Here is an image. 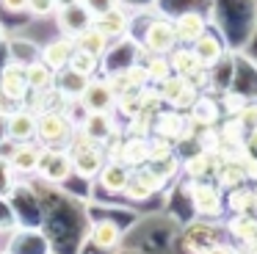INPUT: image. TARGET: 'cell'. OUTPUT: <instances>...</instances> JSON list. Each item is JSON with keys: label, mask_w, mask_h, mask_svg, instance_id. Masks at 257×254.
I'll return each mask as SVG.
<instances>
[{"label": "cell", "mask_w": 257, "mask_h": 254, "mask_svg": "<svg viewBox=\"0 0 257 254\" xmlns=\"http://www.w3.org/2000/svg\"><path fill=\"white\" fill-rule=\"evenodd\" d=\"M67 152H69V158H72V171L78 177H83V180L97 177L100 169L105 166V160H108L105 149H102L100 144H94L91 138H86L78 127H75V136H72V141H69Z\"/></svg>", "instance_id": "6da1fadb"}, {"label": "cell", "mask_w": 257, "mask_h": 254, "mask_svg": "<svg viewBox=\"0 0 257 254\" xmlns=\"http://www.w3.org/2000/svg\"><path fill=\"white\" fill-rule=\"evenodd\" d=\"M75 136V124L64 110H39L36 113V138L42 147H69Z\"/></svg>", "instance_id": "7a4b0ae2"}, {"label": "cell", "mask_w": 257, "mask_h": 254, "mask_svg": "<svg viewBox=\"0 0 257 254\" xmlns=\"http://www.w3.org/2000/svg\"><path fill=\"white\" fill-rule=\"evenodd\" d=\"M36 174L45 182H53V185L69 180L75 174L69 152L64 147H45L42 149V158H39V166H36Z\"/></svg>", "instance_id": "3957f363"}, {"label": "cell", "mask_w": 257, "mask_h": 254, "mask_svg": "<svg viewBox=\"0 0 257 254\" xmlns=\"http://www.w3.org/2000/svg\"><path fill=\"white\" fill-rule=\"evenodd\" d=\"M177 47L174 25L169 20H152L144 31V50L150 55H169Z\"/></svg>", "instance_id": "277c9868"}, {"label": "cell", "mask_w": 257, "mask_h": 254, "mask_svg": "<svg viewBox=\"0 0 257 254\" xmlns=\"http://www.w3.org/2000/svg\"><path fill=\"white\" fill-rule=\"evenodd\" d=\"M36 138V110L28 105H20L14 113L6 116V141L12 144H25Z\"/></svg>", "instance_id": "5b68a950"}, {"label": "cell", "mask_w": 257, "mask_h": 254, "mask_svg": "<svg viewBox=\"0 0 257 254\" xmlns=\"http://www.w3.org/2000/svg\"><path fill=\"white\" fill-rule=\"evenodd\" d=\"M80 108L86 110V113H91V110H113V105H116V97H113V88L108 80H102V77H91L89 83H86L83 94L78 97Z\"/></svg>", "instance_id": "8992f818"}, {"label": "cell", "mask_w": 257, "mask_h": 254, "mask_svg": "<svg viewBox=\"0 0 257 254\" xmlns=\"http://www.w3.org/2000/svg\"><path fill=\"white\" fill-rule=\"evenodd\" d=\"M0 91L12 97L14 102H28L31 97V86H28V75H25L23 64H6L0 69Z\"/></svg>", "instance_id": "52a82bcc"}, {"label": "cell", "mask_w": 257, "mask_h": 254, "mask_svg": "<svg viewBox=\"0 0 257 254\" xmlns=\"http://www.w3.org/2000/svg\"><path fill=\"white\" fill-rule=\"evenodd\" d=\"M158 86H161L158 88L161 99L169 105H174V108H191V105L196 102V88L180 75H169L166 80H161Z\"/></svg>", "instance_id": "ba28073f"}, {"label": "cell", "mask_w": 257, "mask_h": 254, "mask_svg": "<svg viewBox=\"0 0 257 254\" xmlns=\"http://www.w3.org/2000/svg\"><path fill=\"white\" fill-rule=\"evenodd\" d=\"M86 138H91L94 144L105 147L113 136H116V127H113L111 110H91V113H83V121L78 127Z\"/></svg>", "instance_id": "9c48e42d"}, {"label": "cell", "mask_w": 257, "mask_h": 254, "mask_svg": "<svg viewBox=\"0 0 257 254\" xmlns=\"http://www.w3.org/2000/svg\"><path fill=\"white\" fill-rule=\"evenodd\" d=\"M56 17H58L61 36H67V39H75L78 33H83L86 28H91V22H94V17L80 6V0L78 3H69V6H58Z\"/></svg>", "instance_id": "30bf717a"}, {"label": "cell", "mask_w": 257, "mask_h": 254, "mask_svg": "<svg viewBox=\"0 0 257 254\" xmlns=\"http://www.w3.org/2000/svg\"><path fill=\"white\" fill-rule=\"evenodd\" d=\"M161 188H163V180L144 163V166H139V169H130V180H127V185H124L122 193L130 199H147L155 191H161Z\"/></svg>", "instance_id": "8fae6325"}, {"label": "cell", "mask_w": 257, "mask_h": 254, "mask_svg": "<svg viewBox=\"0 0 257 254\" xmlns=\"http://www.w3.org/2000/svg\"><path fill=\"white\" fill-rule=\"evenodd\" d=\"M42 144L36 141H25V144H14L12 152L6 155L9 166L14 169V174H36V166L42 158Z\"/></svg>", "instance_id": "7c38bea8"}, {"label": "cell", "mask_w": 257, "mask_h": 254, "mask_svg": "<svg viewBox=\"0 0 257 254\" xmlns=\"http://www.w3.org/2000/svg\"><path fill=\"white\" fill-rule=\"evenodd\" d=\"M194 127V121H185L183 116L177 113V110H161V113L155 116V121H152V130H155L158 138H166V141H180V138L188 136V130Z\"/></svg>", "instance_id": "4fadbf2b"}, {"label": "cell", "mask_w": 257, "mask_h": 254, "mask_svg": "<svg viewBox=\"0 0 257 254\" xmlns=\"http://www.w3.org/2000/svg\"><path fill=\"white\" fill-rule=\"evenodd\" d=\"M72 53H75V42H72V39L58 36V39H53V42H47L45 47H42L39 61H45L53 72H61V69H67V66H69Z\"/></svg>", "instance_id": "5bb4252c"}, {"label": "cell", "mask_w": 257, "mask_h": 254, "mask_svg": "<svg viewBox=\"0 0 257 254\" xmlns=\"http://www.w3.org/2000/svg\"><path fill=\"white\" fill-rule=\"evenodd\" d=\"M191 199L199 215H216L221 210V196L210 182H194L191 185Z\"/></svg>", "instance_id": "9a60e30c"}, {"label": "cell", "mask_w": 257, "mask_h": 254, "mask_svg": "<svg viewBox=\"0 0 257 254\" xmlns=\"http://www.w3.org/2000/svg\"><path fill=\"white\" fill-rule=\"evenodd\" d=\"M97 180H100V185L108 193H122L127 180H130V169L124 163H119V160H105V166L100 169Z\"/></svg>", "instance_id": "2e32d148"}, {"label": "cell", "mask_w": 257, "mask_h": 254, "mask_svg": "<svg viewBox=\"0 0 257 254\" xmlns=\"http://www.w3.org/2000/svg\"><path fill=\"white\" fill-rule=\"evenodd\" d=\"M91 25H94L100 33H105L108 39H119V36H124L130 20H127V14H124V11L116 6V9H111V11H102V14H97Z\"/></svg>", "instance_id": "e0dca14e"}, {"label": "cell", "mask_w": 257, "mask_h": 254, "mask_svg": "<svg viewBox=\"0 0 257 254\" xmlns=\"http://www.w3.org/2000/svg\"><path fill=\"white\" fill-rule=\"evenodd\" d=\"M25 75H28V86L31 94H47L56 88V72L45 64V61H31L25 66Z\"/></svg>", "instance_id": "ac0fdd59"}, {"label": "cell", "mask_w": 257, "mask_h": 254, "mask_svg": "<svg viewBox=\"0 0 257 254\" xmlns=\"http://www.w3.org/2000/svg\"><path fill=\"white\" fill-rule=\"evenodd\" d=\"M169 55H172V58H169V64H172V72H174V75H180V77H185V80H191L196 72L207 69V66L202 64L199 58H196L194 50H188V47H180V50L174 47Z\"/></svg>", "instance_id": "d6986e66"}, {"label": "cell", "mask_w": 257, "mask_h": 254, "mask_svg": "<svg viewBox=\"0 0 257 254\" xmlns=\"http://www.w3.org/2000/svg\"><path fill=\"white\" fill-rule=\"evenodd\" d=\"M172 25H174V36H177V42H185V44L196 42V39L205 33V20H202L199 14H194V11L180 14Z\"/></svg>", "instance_id": "ffe728a7"}, {"label": "cell", "mask_w": 257, "mask_h": 254, "mask_svg": "<svg viewBox=\"0 0 257 254\" xmlns=\"http://www.w3.org/2000/svg\"><path fill=\"white\" fill-rule=\"evenodd\" d=\"M72 42H75V50H83V53L94 55V58H102V55H105V50H108V44H111V39L91 25V28H86L83 33H78Z\"/></svg>", "instance_id": "44dd1931"}, {"label": "cell", "mask_w": 257, "mask_h": 254, "mask_svg": "<svg viewBox=\"0 0 257 254\" xmlns=\"http://www.w3.org/2000/svg\"><path fill=\"white\" fill-rule=\"evenodd\" d=\"M89 80L91 77H83V75H78V72H72L67 66V69L56 72V91L64 94L67 99H78L80 94H83V88H86Z\"/></svg>", "instance_id": "7402d4cb"}, {"label": "cell", "mask_w": 257, "mask_h": 254, "mask_svg": "<svg viewBox=\"0 0 257 254\" xmlns=\"http://www.w3.org/2000/svg\"><path fill=\"white\" fill-rule=\"evenodd\" d=\"M185 246H188V251H194V254H205L210 246H216V232H213L210 226H205V224H194L188 232H185Z\"/></svg>", "instance_id": "603a6c76"}, {"label": "cell", "mask_w": 257, "mask_h": 254, "mask_svg": "<svg viewBox=\"0 0 257 254\" xmlns=\"http://www.w3.org/2000/svg\"><path fill=\"white\" fill-rule=\"evenodd\" d=\"M119 237H122V229L113 221H97L91 226V243L97 248H113L119 243Z\"/></svg>", "instance_id": "cb8c5ba5"}, {"label": "cell", "mask_w": 257, "mask_h": 254, "mask_svg": "<svg viewBox=\"0 0 257 254\" xmlns=\"http://www.w3.org/2000/svg\"><path fill=\"white\" fill-rule=\"evenodd\" d=\"M194 53L205 66H210V64H216V61L221 58V42H218L216 36H210V33H202V36L194 42Z\"/></svg>", "instance_id": "d4e9b609"}, {"label": "cell", "mask_w": 257, "mask_h": 254, "mask_svg": "<svg viewBox=\"0 0 257 254\" xmlns=\"http://www.w3.org/2000/svg\"><path fill=\"white\" fill-rule=\"evenodd\" d=\"M218 119V105L213 102V99H196L194 105H191V121L199 127H213Z\"/></svg>", "instance_id": "484cf974"}, {"label": "cell", "mask_w": 257, "mask_h": 254, "mask_svg": "<svg viewBox=\"0 0 257 254\" xmlns=\"http://www.w3.org/2000/svg\"><path fill=\"white\" fill-rule=\"evenodd\" d=\"M216 166V152H196L194 158L185 160V174L202 180L205 174H210V169Z\"/></svg>", "instance_id": "4316f807"}, {"label": "cell", "mask_w": 257, "mask_h": 254, "mask_svg": "<svg viewBox=\"0 0 257 254\" xmlns=\"http://www.w3.org/2000/svg\"><path fill=\"white\" fill-rule=\"evenodd\" d=\"M218 182H221L224 188H238L240 182L246 180V171H243V163H232V160H224L221 166H218Z\"/></svg>", "instance_id": "83f0119b"}, {"label": "cell", "mask_w": 257, "mask_h": 254, "mask_svg": "<svg viewBox=\"0 0 257 254\" xmlns=\"http://www.w3.org/2000/svg\"><path fill=\"white\" fill-rule=\"evenodd\" d=\"M229 229H232V235H238L240 240H257V218H251L249 213H238L232 218V224H229Z\"/></svg>", "instance_id": "f1b7e54d"}, {"label": "cell", "mask_w": 257, "mask_h": 254, "mask_svg": "<svg viewBox=\"0 0 257 254\" xmlns=\"http://www.w3.org/2000/svg\"><path fill=\"white\" fill-rule=\"evenodd\" d=\"M97 66H100V58L83 53V50H75L72 58H69V69L78 72V75H83V77H94Z\"/></svg>", "instance_id": "f546056e"}, {"label": "cell", "mask_w": 257, "mask_h": 254, "mask_svg": "<svg viewBox=\"0 0 257 254\" xmlns=\"http://www.w3.org/2000/svg\"><path fill=\"white\" fill-rule=\"evenodd\" d=\"M144 69H147V80H152V83H161V80H166L169 75H174L169 58H163V55H152L144 64Z\"/></svg>", "instance_id": "4dcf8cb0"}, {"label": "cell", "mask_w": 257, "mask_h": 254, "mask_svg": "<svg viewBox=\"0 0 257 254\" xmlns=\"http://www.w3.org/2000/svg\"><path fill=\"white\" fill-rule=\"evenodd\" d=\"M254 204H257L254 191H249V188H232V193H229V207L235 213H249Z\"/></svg>", "instance_id": "1f68e13d"}, {"label": "cell", "mask_w": 257, "mask_h": 254, "mask_svg": "<svg viewBox=\"0 0 257 254\" xmlns=\"http://www.w3.org/2000/svg\"><path fill=\"white\" fill-rule=\"evenodd\" d=\"M58 11V0H28V14L34 17H47Z\"/></svg>", "instance_id": "d6a6232c"}, {"label": "cell", "mask_w": 257, "mask_h": 254, "mask_svg": "<svg viewBox=\"0 0 257 254\" xmlns=\"http://www.w3.org/2000/svg\"><path fill=\"white\" fill-rule=\"evenodd\" d=\"M14 185V169L9 166V160L0 155V196H6Z\"/></svg>", "instance_id": "836d02e7"}, {"label": "cell", "mask_w": 257, "mask_h": 254, "mask_svg": "<svg viewBox=\"0 0 257 254\" xmlns=\"http://www.w3.org/2000/svg\"><path fill=\"white\" fill-rule=\"evenodd\" d=\"M80 6H83L86 11H89L91 17L102 14V11H111L119 6V0H80Z\"/></svg>", "instance_id": "e575fe53"}, {"label": "cell", "mask_w": 257, "mask_h": 254, "mask_svg": "<svg viewBox=\"0 0 257 254\" xmlns=\"http://www.w3.org/2000/svg\"><path fill=\"white\" fill-rule=\"evenodd\" d=\"M235 119H238L246 130H254V127H257V108H254V105H246V108L235 116Z\"/></svg>", "instance_id": "d590c367"}, {"label": "cell", "mask_w": 257, "mask_h": 254, "mask_svg": "<svg viewBox=\"0 0 257 254\" xmlns=\"http://www.w3.org/2000/svg\"><path fill=\"white\" fill-rule=\"evenodd\" d=\"M0 6L9 14H23V11H28V0H0Z\"/></svg>", "instance_id": "8d00e7d4"}, {"label": "cell", "mask_w": 257, "mask_h": 254, "mask_svg": "<svg viewBox=\"0 0 257 254\" xmlns=\"http://www.w3.org/2000/svg\"><path fill=\"white\" fill-rule=\"evenodd\" d=\"M17 108H20V102H14L12 97H6V94L0 91V116H9V113H14Z\"/></svg>", "instance_id": "74e56055"}, {"label": "cell", "mask_w": 257, "mask_h": 254, "mask_svg": "<svg viewBox=\"0 0 257 254\" xmlns=\"http://www.w3.org/2000/svg\"><path fill=\"white\" fill-rule=\"evenodd\" d=\"M246 152H249L251 158H257V127H254V130H251L249 141H246Z\"/></svg>", "instance_id": "f35d334b"}, {"label": "cell", "mask_w": 257, "mask_h": 254, "mask_svg": "<svg viewBox=\"0 0 257 254\" xmlns=\"http://www.w3.org/2000/svg\"><path fill=\"white\" fill-rule=\"evenodd\" d=\"M205 254H235V251H232L229 246H221V243H216V246H210Z\"/></svg>", "instance_id": "ab89813d"}]
</instances>
